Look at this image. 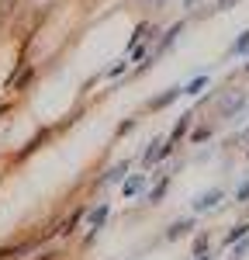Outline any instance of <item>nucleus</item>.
Here are the masks:
<instances>
[{"instance_id":"f257e3e1","label":"nucleus","mask_w":249,"mask_h":260,"mask_svg":"<svg viewBox=\"0 0 249 260\" xmlns=\"http://www.w3.org/2000/svg\"><path fill=\"white\" fill-rule=\"evenodd\" d=\"M218 198H222V191H208V194H201V198L194 201V208H197V212H204V208H211Z\"/></svg>"},{"instance_id":"f03ea898","label":"nucleus","mask_w":249,"mask_h":260,"mask_svg":"<svg viewBox=\"0 0 249 260\" xmlns=\"http://www.w3.org/2000/svg\"><path fill=\"white\" fill-rule=\"evenodd\" d=\"M242 236H249V225H246V222H242V225H235V229L228 233V240H225V243H235V240H242Z\"/></svg>"},{"instance_id":"7ed1b4c3","label":"nucleus","mask_w":249,"mask_h":260,"mask_svg":"<svg viewBox=\"0 0 249 260\" xmlns=\"http://www.w3.org/2000/svg\"><path fill=\"white\" fill-rule=\"evenodd\" d=\"M246 49H249V31H242V39H239L235 45H232V52L239 56V52H246Z\"/></svg>"},{"instance_id":"20e7f679","label":"nucleus","mask_w":249,"mask_h":260,"mask_svg":"<svg viewBox=\"0 0 249 260\" xmlns=\"http://www.w3.org/2000/svg\"><path fill=\"white\" fill-rule=\"evenodd\" d=\"M239 104H242V98H239V94H232V98H228L225 104H222V108H225V115H232V111H235Z\"/></svg>"},{"instance_id":"39448f33","label":"nucleus","mask_w":249,"mask_h":260,"mask_svg":"<svg viewBox=\"0 0 249 260\" xmlns=\"http://www.w3.org/2000/svg\"><path fill=\"white\" fill-rule=\"evenodd\" d=\"M249 250V236H242V243H239V246H235V257H242V253H246Z\"/></svg>"},{"instance_id":"423d86ee","label":"nucleus","mask_w":249,"mask_h":260,"mask_svg":"<svg viewBox=\"0 0 249 260\" xmlns=\"http://www.w3.org/2000/svg\"><path fill=\"white\" fill-rule=\"evenodd\" d=\"M235 198H239V201H249V180L239 187V194H235Z\"/></svg>"},{"instance_id":"0eeeda50","label":"nucleus","mask_w":249,"mask_h":260,"mask_svg":"<svg viewBox=\"0 0 249 260\" xmlns=\"http://www.w3.org/2000/svg\"><path fill=\"white\" fill-rule=\"evenodd\" d=\"M232 4H235V0H218V7H232Z\"/></svg>"},{"instance_id":"6e6552de","label":"nucleus","mask_w":249,"mask_h":260,"mask_svg":"<svg viewBox=\"0 0 249 260\" xmlns=\"http://www.w3.org/2000/svg\"><path fill=\"white\" fill-rule=\"evenodd\" d=\"M246 70H249V62H246Z\"/></svg>"},{"instance_id":"1a4fd4ad","label":"nucleus","mask_w":249,"mask_h":260,"mask_svg":"<svg viewBox=\"0 0 249 260\" xmlns=\"http://www.w3.org/2000/svg\"><path fill=\"white\" fill-rule=\"evenodd\" d=\"M246 136H249V132H246Z\"/></svg>"}]
</instances>
